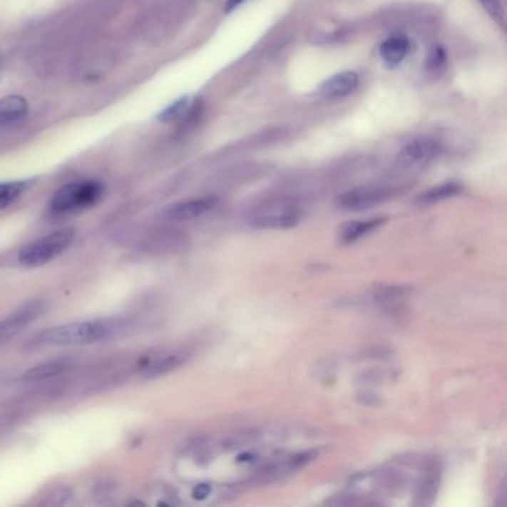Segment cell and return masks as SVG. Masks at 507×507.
<instances>
[{"instance_id":"1","label":"cell","mask_w":507,"mask_h":507,"mask_svg":"<svg viewBox=\"0 0 507 507\" xmlns=\"http://www.w3.org/2000/svg\"><path fill=\"white\" fill-rule=\"evenodd\" d=\"M130 329L126 319H98L88 322H75L63 326L51 327L36 339L38 345L68 347L88 345L106 339H113Z\"/></svg>"},{"instance_id":"2","label":"cell","mask_w":507,"mask_h":507,"mask_svg":"<svg viewBox=\"0 0 507 507\" xmlns=\"http://www.w3.org/2000/svg\"><path fill=\"white\" fill-rule=\"evenodd\" d=\"M302 217L299 204L293 200H271L255 207L247 222L256 230H287Z\"/></svg>"},{"instance_id":"3","label":"cell","mask_w":507,"mask_h":507,"mask_svg":"<svg viewBox=\"0 0 507 507\" xmlns=\"http://www.w3.org/2000/svg\"><path fill=\"white\" fill-rule=\"evenodd\" d=\"M75 240L73 230H60L29 242L19 253L20 264L29 268L42 267L64 253Z\"/></svg>"},{"instance_id":"4","label":"cell","mask_w":507,"mask_h":507,"mask_svg":"<svg viewBox=\"0 0 507 507\" xmlns=\"http://www.w3.org/2000/svg\"><path fill=\"white\" fill-rule=\"evenodd\" d=\"M103 195V185L100 182L86 180L75 182L63 186L52 197L51 210L58 215L79 212L94 205Z\"/></svg>"},{"instance_id":"5","label":"cell","mask_w":507,"mask_h":507,"mask_svg":"<svg viewBox=\"0 0 507 507\" xmlns=\"http://www.w3.org/2000/svg\"><path fill=\"white\" fill-rule=\"evenodd\" d=\"M441 153V145L433 138H415L401 148L396 158L394 167L399 171H415L429 165Z\"/></svg>"},{"instance_id":"6","label":"cell","mask_w":507,"mask_h":507,"mask_svg":"<svg viewBox=\"0 0 507 507\" xmlns=\"http://www.w3.org/2000/svg\"><path fill=\"white\" fill-rule=\"evenodd\" d=\"M394 194V189L386 186H359L342 192L337 198V204L347 212H363L386 203Z\"/></svg>"},{"instance_id":"7","label":"cell","mask_w":507,"mask_h":507,"mask_svg":"<svg viewBox=\"0 0 507 507\" xmlns=\"http://www.w3.org/2000/svg\"><path fill=\"white\" fill-rule=\"evenodd\" d=\"M42 308V301H31L11 312L4 320H0V345L19 337L27 326L39 317Z\"/></svg>"},{"instance_id":"8","label":"cell","mask_w":507,"mask_h":507,"mask_svg":"<svg viewBox=\"0 0 507 507\" xmlns=\"http://www.w3.org/2000/svg\"><path fill=\"white\" fill-rule=\"evenodd\" d=\"M216 204L217 200L212 197L182 201L167 208L165 217L173 222H189L210 213L216 207Z\"/></svg>"},{"instance_id":"9","label":"cell","mask_w":507,"mask_h":507,"mask_svg":"<svg viewBox=\"0 0 507 507\" xmlns=\"http://www.w3.org/2000/svg\"><path fill=\"white\" fill-rule=\"evenodd\" d=\"M360 83V78L353 70H344L326 79L319 88V93L326 98H342L353 94Z\"/></svg>"},{"instance_id":"10","label":"cell","mask_w":507,"mask_h":507,"mask_svg":"<svg viewBox=\"0 0 507 507\" xmlns=\"http://www.w3.org/2000/svg\"><path fill=\"white\" fill-rule=\"evenodd\" d=\"M411 51V41L405 34H393L379 46V56L387 67L394 68L406 58Z\"/></svg>"},{"instance_id":"11","label":"cell","mask_w":507,"mask_h":507,"mask_svg":"<svg viewBox=\"0 0 507 507\" xmlns=\"http://www.w3.org/2000/svg\"><path fill=\"white\" fill-rule=\"evenodd\" d=\"M29 113V103L21 96H8L0 100V126H11Z\"/></svg>"},{"instance_id":"12","label":"cell","mask_w":507,"mask_h":507,"mask_svg":"<svg viewBox=\"0 0 507 507\" xmlns=\"http://www.w3.org/2000/svg\"><path fill=\"white\" fill-rule=\"evenodd\" d=\"M384 223V219H369V220H354L344 225V228L339 234V240L342 244H352L357 240L366 237L375 231L378 226Z\"/></svg>"},{"instance_id":"13","label":"cell","mask_w":507,"mask_h":507,"mask_svg":"<svg viewBox=\"0 0 507 507\" xmlns=\"http://www.w3.org/2000/svg\"><path fill=\"white\" fill-rule=\"evenodd\" d=\"M186 359H188V356L182 352H174L170 354H164L158 359L150 360L146 364L145 374L149 377H158V375L168 374L176 368H179V366H182L186 362Z\"/></svg>"},{"instance_id":"14","label":"cell","mask_w":507,"mask_h":507,"mask_svg":"<svg viewBox=\"0 0 507 507\" xmlns=\"http://www.w3.org/2000/svg\"><path fill=\"white\" fill-rule=\"evenodd\" d=\"M461 192V185L456 183V182H449V183H444L436 188L429 189L427 192L419 197V203L421 204H434L444 201L446 198H451L454 195H457Z\"/></svg>"},{"instance_id":"15","label":"cell","mask_w":507,"mask_h":507,"mask_svg":"<svg viewBox=\"0 0 507 507\" xmlns=\"http://www.w3.org/2000/svg\"><path fill=\"white\" fill-rule=\"evenodd\" d=\"M33 180H19L0 183V207H6L19 200L30 188Z\"/></svg>"},{"instance_id":"16","label":"cell","mask_w":507,"mask_h":507,"mask_svg":"<svg viewBox=\"0 0 507 507\" xmlns=\"http://www.w3.org/2000/svg\"><path fill=\"white\" fill-rule=\"evenodd\" d=\"M64 369H66V363L64 362H49V363H43V364L36 366V368L30 369L24 375V378L27 381H41V379L57 377Z\"/></svg>"},{"instance_id":"17","label":"cell","mask_w":507,"mask_h":507,"mask_svg":"<svg viewBox=\"0 0 507 507\" xmlns=\"http://www.w3.org/2000/svg\"><path fill=\"white\" fill-rule=\"evenodd\" d=\"M188 109H189V97L183 96L179 100L171 103L170 106H167L156 118H158V121L161 122H173L185 116Z\"/></svg>"},{"instance_id":"18","label":"cell","mask_w":507,"mask_h":507,"mask_svg":"<svg viewBox=\"0 0 507 507\" xmlns=\"http://www.w3.org/2000/svg\"><path fill=\"white\" fill-rule=\"evenodd\" d=\"M408 295V289L401 286H391V287H382L372 293V302L374 304H391L401 298H405Z\"/></svg>"},{"instance_id":"19","label":"cell","mask_w":507,"mask_h":507,"mask_svg":"<svg viewBox=\"0 0 507 507\" xmlns=\"http://www.w3.org/2000/svg\"><path fill=\"white\" fill-rule=\"evenodd\" d=\"M446 64V54L444 48L441 46H434L431 48V51L429 52L427 57V68L430 72H439Z\"/></svg>"},{"instance_id":"20","label":"cell","mask_w":507,"mask_h":507,"mask_svg":"<svg viewBox=\"0 0 507 507\" xmlns=\"http://www.w3.org/2000/svg\"><path fill=\"white\" fill-rule=\"evenodd\" d=\"M479 2L489 14H491V16H494L497 21L504 24V9L498 0H479Z\"/></svg>"},{"instance_id":"21","label":"cell","mask_w":507,"mask_h":507,"mask_svg":"<svg viewBox=\"0 0 507 507\" xmlns=\"http://www.w3.org/2000/svg\"><path fill=\"white\" fill-rule=\"evenodd\" d=\"M207 496H210V485L201 483V485H198V486L194 489V497H195V498L203 500V498H205Z\"/></svg>"},{"instance_id":"22","label":"cell","mask_w":507,"mask_h":507,"mask_svg":"<svg viewBox=\"0 0 507 507\" xmlns=\"http://www.w3.org/2000/svg\"><path fill=\"white\" fill-rule=\"evenodd\" d=\"M246 2H249V0H228V2H226V6H225V12L231 14V12H234L237 8H240L241 5H244Z\"/></svg>"},{"instance_id":"23","label":"cell","mask_w":507,"mask_h":507,"mask_svg":"<svg viewBox=\"0 0 507 507\" xmlns=\"http://www.w3.org/2000/svg\"><path fill=\"white\" fill-rule=\"evenodd\" d=\"M2 67H4V61H2V52H0V73H2Z\"/></svg>"}]
</instances>
